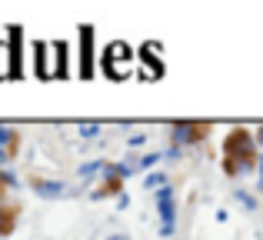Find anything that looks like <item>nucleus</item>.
<instances>
[{
	"instance_id": "f257e3e1",
	"label": "nucleus",
	"mask_w": 263,
	"mask_h": 240,
	"mask_svg": "<svg viewBox=\"0 0 263 240\" xmlns=\"http://www.w3.org/2000/svg\"><path fill=\"white\" fill-rule=\"evenodd\" d=\"M253 160V143L243 130H233L227 137V170H237V163H250Z\"/></svg>"
},
{
	"instance_id": "7ed1b4c3",
	"label": "nucleus",
	"mask_w": 263,
	"mask_h": 240,
	"mask_svg": "<svg viewBox=\"0 0 263 240\" xmlns=\"http://www.w3.org/2000/svg\"><path fill=\"white\" fill-rule=\"evenodd\" d=\"M117 190H120V177H107V180H103V190H100V194H117Z\"/></svg>"
},
{
	"instance_id": "f03ea898",
	"label": "nucleus",
	"mask_w": 263,
	"mask_h": 240,
	"mask_svg": "<svg viewBox=\"0 0 263 240\" xmlns=\"http://www.w3.org/2000/svg\"><path fill=\"white\" fill-rule=\"evenodd\" d=\"M17 217H20L17 204H0V237H7L13 227H17Z\"/></svg>"
},
{
	"instance_id": "20e7f679",
	"label": "nucleus",
	"mask_w": 263,
	"mask_h": 240,
	"mask_svg": "<svg viewBox=\"0 0 263 240\" xmlns=\"http://www.w3.org/2000/svg\"><path fill=\"white\" fill-rule=\"evenodd\" d=\"M10 140H7V157H17V150H20V134H7Z\"/></svg>"
},
{
	"instance_id": "39448f33",
	"label": "nucleus",
	"mask_w": 263,
	"mask_h": 240,
	"mask_svg": "<svg viewBox=\"0 0 263 240\" xmlns=\"http://www.w3.org/2000/svg\"><path fill=\"white\" fill-rule=\"evenodd\" d=\"M7 190H10V177L0 170V204H4V197H7Z\"/></svg>"
}]
</instances>
